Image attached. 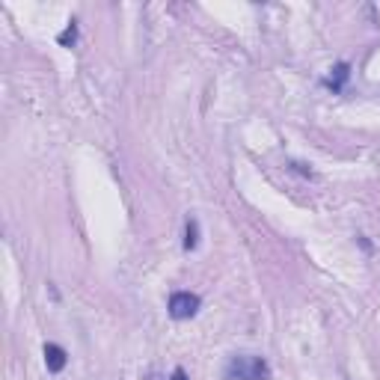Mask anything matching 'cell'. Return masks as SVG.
I'll return each instance as SVG.
<instances>
[{"mask_svg":"<svg viewBox=\"0 0 380 380\" xmlns=\"http://www.w3.org/2000/svg\"><path fill=\"white\" fill-rule=\"evenodd\" d=\"M66 362H69V354L63 351V347H59V345H45V366H48L51 374L63 372Z\"/></svg>","mask_w":380,"mask_h":380,"instance_id":"3","label":"cell"},{"mask_svg":"<svg viewBox=\"0 0 380 380\" xmlns=\"http://www.w3.org/2000/svg\"><path fill=\"white\" fill-rule=\"evenodd\" d=\"M74 39H78V21H69V27L63 30V33H59V45H63V48H69V45H74Z\"/></svg>","mask_w":380,"mask_h":380,"instance_id":"6","label":"cell"},{"mask_svg":"<svg viewBox=\"0 0 380 380\" xmlns=\"http://www.w3.org/2000/svg\"><path fill=\"white\" fill-rule=\"evenodd\" d=\"M347 78H351V66H347V63H339L336 69H333L330 78L324 81V86H327V89H333V93H342Z\"/></svg>","mask_w":380,"mask_h":380,"instance_id":"4","label":"cell"},{"mask_svg":"<svg viewBox=\"0 0 380 380\" xmlns=\"http://www.w3.org/2000/svg\"><path fill=\"white\" fill-rule=\"evenodd\" d=\"M200 306H202L200 294L175 292V294H170V303H166V312H170L173 321H188V318H193L196 312H200Z\"/></svg>","mask_w":380,"mask_h":380,"instance_id":"2","label":"cell"},{"mask_svg":"<svg viewBox=\"0 0 380 380\" xmlns=\"http://www.w3.org/2000/svg\"><path fill=\"white\" fill-rule=\"evenodd\" d=\"M173 380H188V374H185V369H175V372H173Z\"/></svg>","mask_w":380,"mask_h":380,"instance_id":"7","label":"cell"},{"mask_svg":"<svg viewBox=\"0 0 380 380\" xmlns=\"http://www.w3.org/2000/svg\"><path fill=\"white\" fill-rule=\"evenodd\" d=\"M196 244H200V220L190 217V220L185 223V253L196 250Z\"/></svg>","mask_w":380,"mask_h":380,"instance_id":"5","label":"cell"},{"mask_svg":"<svg viewBox=\"0 0 380 380\" xmlns=\"http://www.w3.org/2000/svg\"><path fill=\"white\" fill-rule=\"evenodd\" d=\"M226 380H270V366L262 357L238 354L226 366Z\"/></svg>","mask_w":380,"mask_h":380,"instance_id":"1","label":"cell"}]
</instances>
